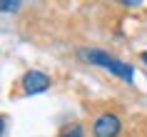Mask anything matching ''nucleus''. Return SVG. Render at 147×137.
<instances>
[{
  "label": "nucleus",
  "instance_id": "nucleus-5",
  "mask_svg": "<svg viewBox=\"0 0 147 137\" xmlns=\"http://www.w3.org/2000/svg\"><path fill=\"white\" fill-rule=\"evenodd\" d=\"M5 122H8V117L0 115V137H3V132H5Z\"/></svg>",
  "mask_w": 147,
  "mask_h": 137
},
{
  "label": "nucleus",
  "instance_id": "nucleus-4",
  "mask_svg": "<svg viewBox=\"0 0 147 137\" xmlns=\"http://www.w3.org/2000/svg\"><path fill=\"white\" fill-rule=\"evenodd\" d=\"M15 10H20L18 0H0V13H15Z\"/></svg>",
  "mask_w": 147,
  "mask_h": 137
},
{
  "label": "nucleus",
  "instance_id": "nucleus-1",
  "mask_svg": "<svg viewBox=\"0 0 147 137\" xmlns=\"http://www.w3.org/2000/svg\"><path fill=\"white\" fill-rule=\"evenodd\" d=\"M122 132V117L117 112H100L92 120V137H120Z\"/></svg>",
  "mask_w": 147,
  "mask_h": 137
},
{
  "label": "nucleus",
  "instance_id": "nucleus-6",
  "mask_svg": "<svg viewBox=\"0 0 147 137\" xmlns=\"http://www.w3.org/2000/svg\"><path fill=\"white\" fill-rule=\"evenodd\" d=\"M140 60H142V62L147 65V50H145V53H140Z\"/></svg>",
  "mask_w": 147,
  "mask_h": 137
},
{
  "label": "nucleus",
  "instance_id": "nucleus-3",
  "mask_svg": "<svg viewBox=\"0 0 147 137\" xmlns=\"http://www.w3.org/2000/svg\"><path fill=\"white\" fill-rule=\"evenodd\" d=\"M57 137H85V130H82L80 122H72V125H67V127H62Z\"/></svg>",
  "mask_w": 147,
  "mask_h": 137
},
{
  "label": "nucleus",
  "instance_id": "nucleus-2",
  "mask_svg": "<svg viewBox=\"0 0 147 137\" xmlns=\"http://www.w3.org/2000/svg\"><path fill=\"white\" fill-rule=\"evenodd\" d=\"M50 85H53V77L42 70H28L20 77V87H23L25 95H40V92L50 90Z\"/></svg>",
  "mask_w": 147,
  "mask_h": 137
}]
</instances>
